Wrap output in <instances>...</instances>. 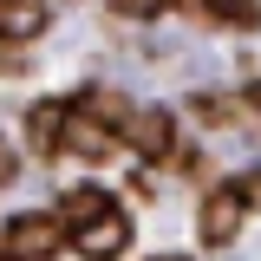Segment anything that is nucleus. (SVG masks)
Instances as JSON below:
<instances>
[{
	"mask_svg": "<svg viewBox=\"0 0 261 261\" xmlns=\"http://www.w3.org/2000/svg\"><path fill=\"white\" fill-rule=\"evenodd\" d=\"M65 235H72L65 216H13L7 222V261H46Z\"/></svg>",
	"mask_w": 261,
	"mask_h": 261,
	"instance_id": "1",
	"label": "nucleus"
},
{
	"mask_svg": "<svg viewBox=\"0 0 261 261\" xmlns=\"http://www.w3.org/2000/svg\"><path fill=\"white\" fill-rule=\"evenodd\" d=\"M124 144H130V157L170 163V157H176V118H170L163 105H144V111H130V124H124Z\"/></svg>",
	"mask_w": 261,
	"mask_h": 261,
	"instance_id": "2",
	"label": "nucleus"
},
{
	"mask_svg": "<svg viewBox=\"0 0 261 261\" xmlns=\"http://www.w3.org/2000/svg\"><path fill=\"white\" fill-rule=\"evenodd\" d=\"M72 248H79V261H118L130 248V216L124 209H105L92 222H79L72 228Z\"/></svg>",
	"mask_w": 261,
	"mask_h": 261,
	"instance_id": "3",
	"label": "nucleus"
},
{
	"mask_svg": "<svg viewBox=\"0 0 261 261\" xmlns=\"http://www.w3.org/2000/svg\"><path fill=\"white\" fill-rule=\"evenodd\" d=\"M242 209H248L242 183H235V190H216L209 202H202V216H196L202 242H209V248H228V242H235V228H242Z\"/></svg>",
	"mask_w": 261,
	"mask_h": 261,
	"instance_id": "4",
	"label": "nucleus"
},
{
	"mask_svg": "<svg viewBox=\"0 0 261 261\" xmlns=\"http://www.w3.org/2000/svg\"><path fill=\"white\" fill-rule=\"evenodd\" d=\"M59 150H72V157H105V150H111V124H105V118H92V111H85V105H79V111H72V118H65V137H59Z\"/></svg>",
	"mask_w": 261,
	"mask_h": 261,
	"instance_id": "5",
	"label": "nucleus"
},
{
	"mask_svg": "<svg viewBox=\"0 0 261 261\" xmlns=\"http://www.w3.org/2000/svg\"><path fill=\"white\" fill-rule=\"evenodd\" d=\"M65 111L59 98H46V105H33V118H27V137H33V150H59V137H65Z\"/></svg>",
	"mask_w": 261,
	"mask_h": 261,
	"instance_id": "6",
	"label": "nucleus"
},
{
	"mask_svg": "<svg viewBox=\"0 0 261 261\" xmlns=\"http://www.w3.org/2000/svg\"><path fill=\"white\" fill-rule=\"evenodd\" d=\"M105 209H111V196H105V190H92V183L59 196V216H65L72 228H79V222H92V216H105Z\"/></svg>",
	"mask_w": 261,
	"mask_h": 261,
	"instance_id": "7",
	"label": "nucleus"
},
{
	"mask_svg": "<svg viewBox=\"0 0 261 261\" xmlns=\"http://www.w3.org/2000/svg\"><path fill=\"white\" fill-rule=\"evenodd\" d=\"M0 33H7V39H33V33H46V7H20V0H7V7H0Z\"/></svg>",
	"mask_w": 261,
	"mask_h": 261,
	"instance_id": "8",
	"label": "nucleus"
},
{
	"mask_svg": "<svg viewBox=\"0 0 261 261\" xmlns=\"http://www.w3.org/2000/svg\"><path fill=\"white\" fill-rule=\"evenodd\" d=\"M202 13H209V20H222V27H255V20H261L255 0H202Z\"/></svg>",
	"mask_w": 261,
	"mask_h": 261,
	"instance_id": "9",
	"label": "nucleus"
},
{
	"mask_svg": "<svg viewBox=\"0 0 261 261\" xmlns=\"http://www.w3.org/2000/svg\"><path fill=\"white\" fill-rule=\"evenodd\" d=\"M85 111H92V118H105L111 130L130 124V111H124V98H118V92H92V98H85Z\"/></svg>",
	"mask_w": 261,
	"mask_h": 261,
	"instance_id": "10",
	"label": "nucleus"
},
{
	"mask_svg": "<svg viewBox=\"0 0 261 261\" xmlns=\"http://www.w3.org/2000/svg\"><path fill=\"white\" fill-rule=\"evenodd\" d=\"M196 118L202 124H228V98H196Z\"/></svg>",
	"mask_w": 261,
	"mask_h": 261,
	"instance_id": "11",
	"label": "nucleus"
},
{
	"mask_svg": "<svg viewBox=\"0 0 261 261\" xmlns=\"http://www.w3.org/2000/svg\"><path fill=\"white\" fill-rule=\"evenodd\" d=\"M111 7H118V13H130V20H150V13H163V7H170V0H111Z\"/></svg>",
	"mask_w": 261,
	"mask_h": 261,
	"instance_id": "12",
	"label": "nucleus"
},
{
	"mask_svg": "<svg viewBox=\"0 0 261 261\" xmlns=\"http://www.w3.org/2000/svg\"><path fill=\"white\" fill-rule=\"evenodd\" d=\"M20 65H27V53H20L7 33H0V72H20Z\"/></svg>",
	"mask_w": 261,
	"mask_h": 261,
	"instance_id": "13",
	"label": "nucleus"
},
{
	"mask_svg": "<svg viewBox=\"0 0 261 261\" xmlns=\"http://www.w3.org/2000/svg\"><path fill=\"white\" fill-rule=\"evenodd\" d=\"M13 170H20V157H13V144H0V190L13 183Z\"/></svg>",
	"mask_w": 261,
	"mask_h": 261,
	"instance_id": "14",
	"label": "nucleus"
},
{
	"mask_svg": "<svg viewBox=\"0 0 261 261\" xmlns=\"http://www.w3.org/2000/svg\"><path fill=\"white\" fill-rule=\"evenodd\" d=\"M242 196H248V202H261V170H255V176H242Z\"/></svg>",
	"mask_w": 261,
	"mask_h": 261,
	"instance_id": "15",
	"label": "nucleus"
},
{
	"mask_svg": "<svg viewBox=\"0 0 261 261\" xmlns=\"http://www.w3.org/2000/svg\"><path fill=\"white\" fill-rule=\"evenodd\" d=\"M157 261H176V255H157Z\"/></svg>",
	"mask_w": 261,
	"mask_h": 261,
	"instance_id": "16",
	"label": "nucleus"
},
{
	"mask_svg": "<svg viewBox=\"0 0 261 261\" xmlns=\"http://www.w3.org/2000/svg\"><path fill=\"white\" fill-rule=\"evenodd\" d=\"M255 105H261V92H255Z\"/></svg>",
	"mask_w": 261,
	"mask_h": 261,
	"instance_id": "17",
	"label": "nucleus"
},
{
	"mask_svg": "<svg viewBox=\"0 0 261 261\" xmlns=\"http://www.w3.org/2000/svg\"><path fill=\"white\" fill-rule=\"evenodd\" d=\"M0 7H7V0H0Z\"/></svg>",
	"mask_w": 261,
	"mask_h": 261,
	"instance_id": "18",
	"label": "nucleus"
}]
</instances>
